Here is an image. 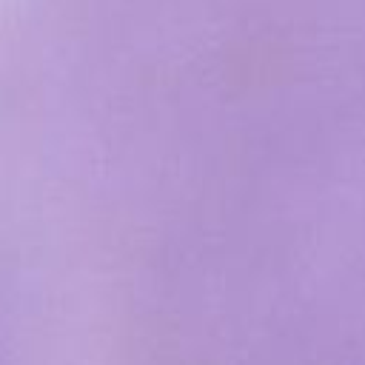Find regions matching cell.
Wrapping results in <instances>:
<instances>
[]
</instances>
